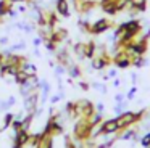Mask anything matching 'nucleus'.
I'll list each match as a JSON object with an SVG mask.
<instances>
[{
	"label": "nucleus",
	"instance_id": "nucleus-1",
	"mask_svg": "<svg viewBox=\"0 0 150 148\" xmlns=\"http://www.w3.org/2000/svg\"><path fill=\"white\" fill-rule=\"evenodd\" d=\"M144 113L145 111H139V113H134V111H127V113H123L116 118L118 121V125H120V130H126L129 129L132 124H136L137 121L144 118Z\"/></svg>",
	"mask_w": 150,
	"mask_h": 148
},
{
	"label": "nucleus",
	"instance_id": "nucleus-2",
	"mask_svg": "<svg viewBox=\"0 0 150 148\" xmlns=\"http://www.w3.org/2000/svg\"><path fill=\"white\" fill-rule=\"evenodd\" d=\"M110 27H111V23L108 21L107 18H102V19H97L95 23H92V26H91V32H89V34H92V35L103 34V32H107Z\"/></svg>",
	"mask_w": 150,
	"mask_h": 148
},
{
	"label": "nucleus",
	"instance_id": "nucleus-3",
	"mask_svg": "<svg viewBox=\"0 0 150 148\" xmlns=\"http://www.w3.org/2000/svg\"><path fill=\"white\" fill-rule=\"evenodd\" d=\"M29 140H31V134L24 129H20V130L15 132V137H13V143H18L21 147H26L29 145Z\"/></svg>",
	"mask_w": 150,
	"mask_h": 148
},
{
	"label": "nucleus",
	"instance_id": "nucleus-4",
	"mask_svg": "<svg viewBox=\"0 0 150 148\" xmlns=\"http://www.w3.org/2000/svg\"><path fill=\"white\" fill-rule=\"evenodd\" d=\"M123 24H124V29L129 31V32H132L134 35H137L140 31H142V24H140L139 19H131V21H126V23H123Z\"/></svg>",
	"mask_w": 150,
	"mask_h": 148
},
{
	"label": "nucleus",
	"instance_id": "nucleus-5",
	"mask_svg": "<svg viewBox=\"0 0 150 148\" xmlns=\"http://www.w3.org/2000/svg\"><path fill=\"white\" fill-rule=\"evenodd\" d=\"M57 13L63 18H68L71 13H69V3L68 0H57Z\"/></svg>",
	"mask_w": 150,
	"mask_h": 148
},
{
	"label": "nucleus",
	"instance_id": "nucleus-6",
	"mask_svg": "<svg viewBox=\"0 0 150 148\" xmlns=\"http://www.w3.org/2000/svg\"><path fill=\"white\" fill-rule=\"evenodd\" d=\"M20 69L24 71L28 76H37V68H36V64L31 63V61H26V60H24L23 63H21Z\"/></svg>",
	"mask_w": 150,
	"mask_h": 148
},
{
	"label": "nucleus",
	"instance_id": "nucleus-7",
	"mask_svg": "<svg viewBox=\"0 0 150 148\" xmlns=\"http://www.w3.org/2000/svg\"><path fill=\"white\" fill-rule=\"evenodd\" d=\"M11 8H13V3L10 0H0V18L7 16Z\"/></svg>",
	"mask_w": 150,
	"mask_h": 148
},
{
	"label": "nucleus",
	"instance_id": "nucleus-8",
	"mask_svg": "<svg viewBox=\"0 0 150 148\" xmlns=\"http://www.w3.org/2000/svg\"><path fill=\"white\" fill-rule=\"evenodd\" d=\"M95 53H97V45H95L94 40L87 42L86 44V58H95Z\"/></svg>",
	"mask_w": 150,
	"mask_h": 148
},
{
	"label": "nucleus",
	"instance_id": "nucleus-9",
	"mask_svg": "<svg viewBox=\"0 0 150 148\" xmlns=\"http://www.w3.org/2000/svg\"><path fill=\"white\" fill-rule=\"evenodd\" d=\"M29 77H31V76H28V74L24 73V71H21V69H20V71H18V73L13 76V80L18 84V85H23V84H26L28 80H29Z\"/></svg>",
	"mask_w": 150,
	"mask_h": 148
},
{
	"label": "nucleus",
	"instance_id": "nucleus-10",
	"mask_svg": "<svg viewBox=\"0 0 150 148\" xmlns=\"http://www.w3.org/2000/svg\"><path fill=\"white\" fill-rule=\"evenodd\" d=\"M73 50H74V53L78 55L79 58H86V44H74V47H73Z\"/></svg>",
	"mask_w": 150,
	"mask_h": 148
},
{
	"label": "nucleus",
	"instance_id": "nucleus-11",
	"mask_svg": "<svg viewBox=\"0 0 150 148\" xmlns=\"http://www.w3.org/2000/svg\"><path fill=\"white\" fill-rule=\"evenodd\" d=\"M13 119H15V114H13V113H7V114H5V118H4V127H2V130L11 127V122H13Z\"/></svg>",
	"mask_w": 150,
	"mask_h": 148
},
{
	"label": "nucleus",
	"instance_id": "nucleus-12",
	"mask_svg": "<svg viewBox=\"0 0 150 148\" xmlns=\"http://www.w3.org/2000/svg\"><path fill=\"white\" fill-rule=\"evenodd\" d=\"M68 73H69V76H71V77H79V76H81V69H79L76 64H71V66H69Z\"/></svg>",
	"mask_w": 150,
	"mask_h": 148
},
{
	"label": "nucleus",
	"instance_id": "nucleus-13",
	"mask_svg": "<svg viewBox=\"0 0 150 148\" xmlns=\"http://www.w3.org/2000/svg\"><path fill=\"white\" fill-rule=\"evenodd\" d=\"M140 145H142L144 148H149L150 147V132H149V134H145L142 138H140Z\"/></svg>",
	"mask_w": 150,
	"mask_h": 148
},
{
	"label": "nucleus",
	"instance_id": "nucleus-14",
	"mask_svg": "<svg viewBox=\"0 0 150 148\" xmlns=\"http://www.w3.org/2000/svg\"><path fill=\"white\" fill-rule=\"evenodd\" d=\"M45 47L49 51H52V53H57V44H53V42L50 40H45Z\"/></svg>",
	"mask_w": 150,
	"mask_h": 148
},
{
	"label": "nucleus",
	"instance_id": "nucleus-15",
	"mask_svg": "<svg viewBox=\"0 0 150 148\" xmlns=\"http://www.w3.org/2000/svg\"><path fill=\"white\" fill-rule=\"evenodd\" d=\"M24 47H26V44H24V42H20V44H15V45H11V47H10V50L15 53L16 50H21V48H24Z\"/></svg>",
	"mask_w": 150,
	"mask_h": 148
},
{
	"label": "nucleus",
	"instance_id": "nucleus-16",
	"mask_svg": "<svg viewBox=\"0 0 150 148\" xmlns=\"http://www.w3.org/2000/svg\"><path fill=\"white\" fill-rule=\"evenodd\" d=\"M42 42H44V39L39 35V37H34L33 44H34V47H40V45H42Z\"/></svg>",
	"mask_w": 150,
	"mask_h": 148
},
{
	"label": "nucleus",
	"instance_id": "nucleus-17",
	"mask_svg": "<svg viewBox=\"0 0 150 148\" xmlns=\"http://www.w3.org/2000/svg\"><path fill=\"white\" fill-rule=\"evenodd\" d=\"M15 103H16V98H15V97H8V100H7V105H8V108H10V106H13Z\"/></svg>",
	"mask_w": 150,
	"mask_h": 148
},
{
	"label": "nucleus",
	"instance_id": "nucleus-18",
	"mask_svg": "<svg viewBox=\"0 0 150 148\" xmlns=\"http://www.w3.org/2000/svg\"><path fill=\"white\" fill-rule=\"evenodd\" d=\"M55 71H57V74H63V73H65V66H63V64H60V66L55 68Z\"/></svg>",
	"mask_w": 150,
	"mask_h": 148
},
{
	"label": "nucleus",
	"instance_id": "nucleus-19",
	"mask_svg": "<svg viewBox=\"0 0 150 148\" xmlns=\"http://www.w3.org/2000/svg\"><path fill=\"white\" fill-rule=\"evenodd\" d=\"M8 16H11V18H16V16H18V11H16V10L11 8L10 11H8Z\"/></svg>",
	"mask_w": 150,
	"mask_h": 148
},
{
	"label": "nucleus",
	"instance_id": "nucleus-20",
	"mask_svg": "<svg viewBox=\"0 0 150 148\" xmlns=\"http://www.w3.org/2000/svg\"><path fill=\"white\" fill-rule=\"evenodd\" d=\"M79 87H81L82 90H89V84L87 82H79Z\"/></svg>",
	"mask_w": 150,
	"mask_h": 148
},
{
	"label": "nucleus",
	"instance_id": "nucleus-21",
	"mask_svg": "<svg viewBox=\"0 0 150 148\" xmlns=\"http://www.w3.org/2000/svg\"><path fill=\"white\" fill-rule=\"evenodd\" d=\"M7 44H8V37H5V35L0 37V45H7Z\"/></svg>",
	"mask_w": 150,
	"mask_h": 148
},
{
	"label": "nucleus",
	"instance_id": "nucleus-22",
	"mask_svg": "<svg viewBox=\"0 0 150 148\" xmlns=\"http://www.w3.org/2000/svg\"><path fill=\"white\" fill-rule=\"evenodd\" d=\"M60 98H62V95H53L52 98H50V101H52V103H57Z\"/></svg>",
	"mask_w": 150,
	"mask_h": 148
},
{
	"label": "nucleus",
	"instance_id": "nucleus-23",
	"mask_svg": "<svg viewBox=\"0 0 150 148\" xmlns=\"http://www.w3.org/2000/svg\"><path fill=\"white\" fill-rule=\"evenodd\" d=\"M18 11H20V13H26V6L20 5V6H18Z\"/></svg>",
	"mask_w": 150,
	"mask_h": 148
},
{
	"label": "nucleus",
	"instance_id": "nucleus-24",
	"mask_svg": "<svg viewBox=\"0 0 150 148\" xmlns=\"http://www.w3.org/2000/svg\"><path fill=\"white\" fill-rule=\"evenodd\" d=\"M11 148H24V147H21V145H18V143H13V147Z\"/></svg>",
	"mask_w": 150,
	"mask_h": 148
},
{
	"label": "nucleus",
	"instance_id": "nucleus-25",
	"mask_svg": "<svg viewBox=\"0 0 150 148\" xmlns=\"http://www.w3.org/2000/svg\"><path fill=\"white\" fill-rule=\"evenodd\" d=\"M2 61H4V53L0 51V63H2Z\"/></svg>",
	"mask_w": 150,
	"mask_h": 148
},
{
	"label": "nucleus",
	"instance_id": "nucleus-26",
	"mask_svg": "<svg viewBox=\"0 0 150 148\" xmlns=\"http://www.w3.org/2000/svg\"><path fill=\"white\" fill-rule=\"evenodd\" d=\"M126 2H127V3H131V2H132V0H126Z\"/></svg>",
	"mask_w": 150,
	"mask_h": 148
},
{
	"label": "nucleus",
	"instance_id": "nucleus-27",
	"mask_svg": "<svg viewBox=\"0 0 150 148\" xmlns=\"http://www.w3.org/2000/svg\"><path fill=\"white\" fill-rule=\"evenodd\" d=\"M0 24H2V18H0Z\"/></svg>",
	"mask_w": 150,
	"mask_h": 148
},
{
	"label": "nucleus",
	"instance_id": "nucleus-28",
	"mask_svg": "<svg viewBox=\"0 0 150 148\" xmlns=\"http://www.w3.org/2000/svg\"><path fill=\"white\" fill-rule=\"evenodd\" d=\"M0 130H2V129H0Z\"/></svg>",
	"mask_w": 150,
	"mask_h": 148
}]
</instances>
